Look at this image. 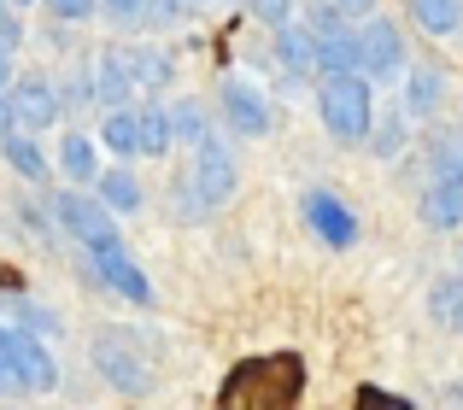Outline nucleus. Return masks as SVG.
Returning a JSON list of instances; mask_svg holds the SVG:
<instances>
[{
  "mask_svg": "<svg viewBox=\"0 0 463 410\" xmlns=\"http://www.w3.org/2000/svg\"><path fill=\"white\" fill-rule=\"evenodd\" d=\"M59 117H65V100H59V89L42 77V70H30V77L12 82V124L30 129V135H42V129H53Z\"/></svg>",
  "mask_w": 463,
  "mask_h": 410,
  "instance_id": "obj_8",
  "label": "nucleus"
},
{
  "mask_svg": "<svg viewBox=\"0 0 463 410\" xmlns=\"http://www.w3.org/2000/svg\"><path fill=\"white\" fill-rule=\"evenodd\" d=\"M94 94H100V106H129V94H136L129 47H106V53L94 59Z\"/></svg>",
  "mask_w": 463,
  "mask_h": 410,
  "instance_id": "obj_14",
  "label": "nucleus"
},
{
  "mask_svg": "<svg viewBox=\"0 0 463 410\" xmlns=\"http://www.w3.org/2000/svg\"><path fill=\"white\" fill-rule=\"evenodd\" d=\"M299 211H306L311 235L323 240V247L346 252L352 240H358V217H352V205H346V200H335V194H328V188H311V194L299 200Z\"/></svg>",
  "mask_w": 463,
  "mask_h": 410,
  "instance_id": "obj_10",
  "label": "nucleus"
},
{
  "mask_svg": "<svg viewBox=\"0 0 463 410\" xmlns=\"http://www.w3.org/2000/svg\"><path fill=\"white\" fill-rule=\"evenodd\" d=\"M235 182H241V171H235V159H229V147H223L217 135H205L200 147H194V176H188L194 200L212 211V205L235 200Z\"/></svg>",
  "mask_w": 463,
  "mask_h": 410,
  "instance_id": "obj_6",
  "label": "nucleus"
},
{
  "mask_svg": "<svg viewBox=\"0 0 463 410\" xmlns=\"http://www.w3.org/2000/svg\"><path fill=\"white\" fill-rule=\"evenodd\" d=\"M47 12H53V23H82L100 12V0H42Z\"/></svg>",
  "mask_w": 463,
  "mask_h": 410,
  "instance_id": "obj_29",
  "label": "nucleus"
},
{
  "mask_svg": "<svg viewBox=\"0 0 463 410\" xmlns=\"http://www.w3.org/2000/svg\"><path fill=\"white\" fill-rule=\"evenodd\" d=\"M147 6L153 0H100V12L112 23H147Z\"/></svg>",
  "mask_w": 463,
  "mask_h": 410,
  "instance_id": "obj_31",
  "label": "nucleus"
},
{
  "mask_svg": "<svg viewBox=\"0 0 463 410\" xmlns=\"http://www.w3.org/2000/svg\"><path fill=\"white\" fill-rule=\"evenodd\" d=\"M89 270L100 275V282L112 287L118 299H129V305H153V282L141 275V264L124 252V235H118V240H100V247H89Z\"/></svg>",
  "mask_w": 463,
  "mask_h": 410,
  "instance_id": "obj_5",
  "label": "nucleus"
},
{
  "mask_svg": "<svg viewBox=\"0 0 463 410\" xmlns=\"http://www.w3.org/2000/svg\"><path fill=\"white\" fill-rule=\"evenodd\" d=\"M0 82H12V47H0Z\"/></svg>",
  "mask_w": 463,
  "mask_h": 410,
  "instance_id": "obj_38",
  "label": "nucleus"
},
{
  "mask_svg": "<svg viewBox=\"0 0 463 410\" xmlns=\"http://www.w3.org/2000/svg\"><path fill=\"white\" fill-rule=\"evenodd\" d=\"M429 317L440 322V329L463 334V275H440V282L429 287Z\"/></svg>",
  "mask_w": 463,
  "mask_h": 410,
  "instance_id": "obj_23",
  "label": "nucleus"
},
{
  "mask_svg": "<svg viewBox=\"0 0 463 410\" xmlns=\"http://www.w3.org/2000/svg\"><path fill=\"white\" fill-rule=\"evenodd\" d=\"M440 405H463V381H446V387H440Z\"/></svg>",
  "mask_w": 463,
  "mask_h": 410,
  "instance_id": "obj_37",
  "label": "nucleus"
},
{
  "mask_svg": "<svg viewBox=\"0 0 463 410\" xmlns=\"http://www.w3.org/2000/svg\"><path fill=\"white\" fill-rule=\"evenodd\" d=\"M358 70L370 82L399 77V70H405V35H399V23H387V18L364 23V30H358Z\"/></svg>",
  "mask_w": 463,
  "mask_h": 410,
  "instance_id": "obj_9",
  "label": "nucleus"
},
{
  "mask_svg": "<svg viewBox=\"0 0 463 410\" xmlns=\"http://www.w3.org/2000/svg\"><path fill=\"white\" fill-rule=\"evenodd\" d=\"M317 117L340 147H364L375 124V89L364 70H328L323 89H317Z\"/></svg>",
  "mask_w": 463,
  "mask_h": 410,
  "instance_id": "obj_1",
  "label": "nucleus"
},
{
  "mask_svg": "<svg viewBox=\"0 0 463 410\" xmlns=\"http://www.w3.org/2000/svg\"><path fill=\"white\" fill-rule=\"evenodd\" d=\"M317 42V77H328V70H358V30H328V35H311Z\"/></svg>",
  "mask_w": 463,
  "mask_h": 410,
  "instance_id": "obj_17",
  "label": "nucleus"
},
{
  "mask_svg": "<svg viewBox=\"0 0 463 410\" xmlns=\"http://www.w3.org/2000/svg\"><path fill=\"white\" fill-rule=\"evenodd\" d=\"M18 387V376H12V329L0 322V393H12Z\"/></svg>",
  "mask_w": 463,
  "mask_h": 410,
  "instance_id": "obj_33",
  "label": "nucleus"
},
{
  "mask_svg": "<svg viewBox=\"0 0 463 410\" xmlns=\"http://www.w3.org/2000/svg\"><path fill=\"white\" fill-rule=\"evenodd\" d=\"M294 393H299L294 358H276V364H241L235 381L223 387V405H235V410H270V405H294Z\"/></svg>",
  "mask_w": 463,
  "mask_h": 410,
  "instance_id": "obj_2",
  "label": "nucleus"
},
{
  "mask_svg": "<svg viewBox=\"0 0 463 410\" xmlns=\"http://www.w3.org/2000/svg\"><path fill=\"white\" fill-rule=\"evenodd\" d=\"M59 171H65V182H94V176H100L94 141L89 135H59Z\"/></svg>",
  "mask_w": 463,
  "mask_h": 410,
  "instance_id": "obj_22",
  "label": "nucleus"
},
{
  "mask_svg": "<svg viewBox=\"0 0 463 410\" xmlns=\"http://www.w3.org/2000/svg\"><path fill=\"white\" fill-rule=\"evenodd\" d=\"M94 369H100V376L112 381L118 393H129V399H147V393H153L147 358H141L136 346H129V334H118V329L94 334Z\"/></svg>",
  "mask_w": 463,
  "mask_h": 410,
  "instance_id": "obj_4",
  "label": "nucleus"
},
{
  "mask_svg": "<svg viewBox=\"0 0 463 410\" xmlns=\"http://www.w3.org/2000/svg\"><path fill=\"white\" fill-rule=\"evenodd\" d=\"M6 129H18V124H12V82H0V135Z\"/></svg>",
  "mask_w": 463,
  "mask_h": 410,
  "instance_id": "obj_34",
  "label": "nucleus"
},
{
  "mask_svg": "<svg viewBox=\"0 0 463 410\" xmlns=\"http://www.w3.org/2000/svg\"><path fill=\"white\" fill-rule=\"evenodd\" d=\"M59 100H65V112H82V106H100V94H94V70H71V82L59 89Z\"/></svg>",
  "mask_w": 463,
  "mask_h": 410,
  "instance_id": "obj_28",
  "label": "nucleus"
},
{
  "mask_svg": "<svg viewBox=\"0 0 463 410\" xmlns=\"http://www.w3.org/2000/svg\"><path fill=\"white\" fill-rule=\"evenodd\" d=\"M422 223L429 228H458L463 223V147L434 164L429 188H422Z\"/></svg>",
  "mask_w": 463,
  "mask_h": 410,
  "instance_id": "obj_7",
  "label": "nucleus"
},
{
  "mask_svg": "<svg viewBox=\"0 0 463 410\" xmlns=\"http://www.w3.org/2000/svg\"><path fill=\"white\" fill-rule=\"evenodd\" d=\"M335 6L346 12V18H370V12H375V0H335Z\"/></svg>",
  "mask_w": 463,
  "mask_h": 410,
  "instance_id": "obj_35",
  "label": "nucleus"
},
{
  "mask_svg": "<svg viewBox=\"0 0 463 410\" xmlns=\"http://www.w3.org/2000/svg\"><path fill=\"white\" fill-rule=\"evenodd\" d=\"M405 124H411L405 112H387L382 124H370V147L382 153V159H399V153H405Z\"/></svg>",
  "mask_w": 463,
  "mask_h": 410,
  "instance_id": "obj_26",
  "label": "nucleus"
},
{
  "mask_svg": "<svg viewBox=\"0 0 463 410\" xmlns=\"http://www.w3.org/2000/svg\"><path fill=\"white\" fill-rule=\"evenodd\" d=\"M12 322H18V329H35V334H59L65 329L47 305H30V299H12Z\"/></svg>",
  "mask_w": 463,
  "mask_h": 410,
  "instance_id": "obj_27",
  "label": "nucleus"
},
{
  "mask_svg": "<svg viewBox=\"0 0 463 410\" xmlns=\"http://www.w3.org/2000/svg\"><path fill=\"white\" fill-rule=\"evenodd\" d=\"M12 376H18L24 393H53L59 387V364L35 329H12Z\"/></svg>",
  "mask_w": 463,
  "mask_h": 410,
  "instance_id": "obj_12",
  "label": "nucleus"
},
{
  "mask_svg": "<svg viewBox=\"0 0 463 410\" xmlns=\"http://www.w3.org/2000/svg\"><path fill=\"white\" fill-rule=\"evenodd\" d=\"M182 6H194V0H182Z\"/></svg>",
  "mask_w": 463,
  "mask_h": 410,
  "instance_id": "obj_40",
  "label": "nucleus"
},
{
  "mask_svg": "<svg viewBox=\"0 0 463 410\" xmlns=\"http://www.w3.org/2000/svg\"><path fill=\"white\" fill-rule=\"evenodd\" d=\"M94 194L112 205V211H141V182H136V171H106V176H94Z\"/></svg>",
  "mask_w": 463,
  "mask_h": 410,
  "instance_id": "obj_24",
  "label": "nucleus"
},
{
  "mask_svg": "<svg viewBox=\"0 0 463 410\" xmlns=\"http://www.w3.org/2000/svg\"><path fill=\"white\" fill-rule=\"evenodd\" d=\"M100 141L118 153V159H136V153H141V117H136V106H106Z\"/></svg>",
  "mask_w": 463,
  "mask_h": 410,
  "instance_id": "obj_19",
  "label": "nucleus"
},
{
  "mask_svg": "<svg viewBox=\"0 0 463 410\" xmlns=\"http://www.w3.org/2000/svg\"><path fill=\"white\" fill-rule=\"evenodd\" d=\"M136 117H141V153H147V159H165V153L176 147V129H170V106L147 100V106H136Z\"/></svg>",
  "mask_w": 463,
  "mask_h": 410,
  "instance_id": "obj_21",
  "label": "nucleus"
},
{
  "mask_svg": "<svg viewBox=\"0 0 463 410\" xmlns=\"http://www.w3.org/2000/svg\"><path fill=\"white\" fill-rule=\"evenodd\" d=\"M53 223L65 228L71 240H82V247H100V240H118V223H112V205L100 194H82V188H65V194H53Z\"/></svg>",
  "mask_w": 463,
  "mask_h": 410,
  "instance_id": "obj_3",
  "label": "nucleus"
},
{
  "mask_svg": "<svg viewBox=\"0 0 463 410\" xmlns=\"http://www.w3.org/2000/svg\"><path fill=\"white\" fill-rule=\"evenodd\" d=\"M0 159H6L24 182H47V176H53V164H47V153L35 147L30 129H6V135H0Z\"/></svg>",
  "mask_w": 463,
  "mask_h": 410,
  "instance_id": "obj_15",
  "label": "nucleus"
},
{
  "mask_svg": "<svg viewBox=\"0 0 463 410\" xmlns=\"http://www.w3.org/2000/svg\"><path fill=\"white\" fill-rule=\"evenodd\" d=\"M446 106V70L440 65H411L405 70V89H399V112L405 117H434Z\"/></svg>",
  "mask_w": 463,
  "mask_h": 410,
  "instance_id": "obj_13",
  "label": "nucleus"
},
{
  "mask_svg": "<svg viewBox=\"0 0 463 410\" xmlns=\"http://www.w3.org/2000/svg\"><path fill=\"white\" fill-rule=\"evenodd\" d=\"M411 6V23L417 30H429V35H458L463 30V0H405Z\"/></svg>",
  "mask_w": 463,
  "mask_h": 410,
  "instance_id": "obj_20",
  "label": "nucleus"
},
{
  "mask_svg": "<svg viewBox=\"0 0 463 410\" xmlns=\"http://www.w3.org/2000/svg\"><path fill=\"white\" fill-rule=\"evenodd\" d=\"M217 100H223V124L235 129V135H247V141L270 135V100H264V94L252 89V82H241V77H223Z\"/></svg>",
  "mask_w": 463,
  "mask_h": 410,
  "instance_id": "obj_11",
  "label": "nucleus"
},
{
  "mask_svg": "<svg viewBox=\"0 0 463 410\" xmlns=\"http://www.w3.org/2000/svg\"><path fill=\"white\" fill-rule=\"evenodd\" d=\"M12 6H18V12H24V6H35V0H12Z\"/></svg>",
  "mask_w": 463,
  "mask_h": 410,
  "instance_id": "obj_39",
  "label": "nucleus"
},
{
  "mask_svg": "<svg viewBox=\"0 0 463 410\" xmlns=\"http://www.w3.org/2000/svg\"><path fill=\"white\" fill-rule=\"evenodd\" d=\"M276 59H282L294 77H317V42H311V30L306 23H276Z\"/></svg>",
  "mask_w": 463,
  "mask_h": 410,
  "instance_id": "obj_16",
  "label": "nucleus"
},
{
  "mask_svg": "<svg viewBox=\"0 0 463 410\" xmlns=\"http://www.w3.org/2000/svg\"><path fill=\"white\" fill-rule=\"evenodd\" d=\"M170 129H176L182 147H200V141L212 135V112H205L200 100H176L170 106Z\"/></svg>",
  "mask_w": 463,
  "mask_h": 410,
  "instance_id": "obj_25",
  "label": "nucleus"
},
{
  "mask_svg": "<svg viewBox=\"0 0 463 410\" xmlns=\"http://www.w3.org/2000/svg\"><path fill=\"white\" fill-rule=\"evenodd\" d=\"M247 12H252L259 23H270V30H276V23H288V18L299 12V0H247Z\"/></svg>",
  "mask_w": 463,
  "mask_h": 410,
  "instance_id": "obj_30",
  "label": "nucleus"
},
{
  "mask_svg": "<svg viewBox=\"0 0 463 410\" xmlns=\"http://www.w3.org/2000/svg\"><path fill=\"white\" fill-rule=\"evenodd\" d=\"M358 399H364V405H405V399H399V393H382V387H364Z\"/></svg>",
  "mask_w": 463,
  "mask_h": 410,
  "instance_id": "obj_36",
  "label": "nucleus"
},
{
  "mask_svg": "<svg viewBox=\"0 0 463 410\" xmlns=\"http://www.w3.org/2000/svg\"><path fill=\"white\" fill-rule=\"evenodd\" d=\"M129 70H136V89H141V94L170 89V77H176L170 53H165V47H147V42H136V47H129Z\"/></svg>",
  "mask_w": 463,
  "mask_h": 410,
  "instance_id": "obj_18",
  "label": "nucleus"
},
{
  "mask_svg": "<svg viewBox=\"0 0 463 410\" xmlns=\"http://www.w3.org/2000/svg\"><path fill=\"white\" fill-rule=\"evenodd\" d=\"M0 47H12V53L24 47V23H18V6H12V0H0Z\"/></svg>",
  "mask_w": 463,
  "mask_h": 410,
  "instance_id": "obj_32",
  "label": "nucleus"
}]
</instances>
